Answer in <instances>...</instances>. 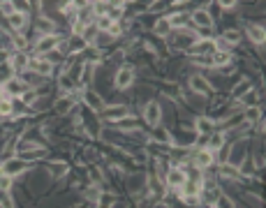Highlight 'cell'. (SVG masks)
<instances>
[{"mask_svg": "<svg viewBox=\"0 0 266 208\" xmlns=\"http://www.w3.org/2000/svg\"><path fill=\"white\" fill-rule=\"evenodd\" d=\"M132 111L127 104H111V107H104L102 109V118L109 120V123H121V120L130 118Z\"/></svg>", "mask_w": 266, "mask_h": 208, "instance_id": "obj_1", "label": "cell"}, {"mask_svg": "<svg viewBox=\"0 0 266 208\" xmlns=\"http://www.w3.org/2000/svg\"><path fill=\"white\" fill-rule=\"evenodd\" d=\"M185 181H188V171L183 167H174V169H169L165 174V185H169L171 190H181L185 185Z\"/></svg>", "mask_w": 266, "mask_h": 208, "instance_id": "obj_2", "label": "cell"}, {"mask_svg": "<svg viewBox=\"0 0 266 208\" xmlns=\"http://www.w3.org/2000/svg\"><path fill=\"white\" fill-rule=\"evenodd\" d=\"M197 32H185V30H176L174 35H171V42L169 44L174 46V49H190L192 44L197 42Z\"/></svg>", "mask_w": 266, "mask_h": 208, "instance_id": "obj_3", "label": "cell"}, {"mask_svg": "<svg viewBox=\"0 0 266 208\" xmlns=\"http://www.w3.org/2000/svg\"><path fill=\"white\" fill-rule=\"evenodd\" d=\"M58 42H60L58 35H44V37H39L37 42H35V51L42 53V56H46V53H51V51L58 49Z\"/></svg>", "mask_w": 266, "mask_h": 208, "instance_id": "obj_4", "label": "cell"}, {"mask_svg": "<svg viewBox=\"0 0 266 208\" xmlns=\"http://www.w3.org/2000/svg\"><path fill=\"white\" fill-rule=\"evenodd\" d=\"M160 118H162V107H160L155 100H151L148 104L144 107V120L148 123L151 127H155L160 123Z\"/></svg>", "mask_w": 266, "mask_h": 208, "instance_id": "obj_5", "label": "cell"}, {"mask_svg": "<svg viewBox=\"0 0 266 208\" xmlns=\"http://www.w3.org/2000/svg\"><path fill=\"white\" fill-rule=\"evenodd\" d=\"M74 93L72 95H63V97H58L56 102H53V109H56L58 116H67V114H74Z\"/></svg>", "mask_w": 266, "mask_h": 208, "instance_id": "obj_6", "label": "cell"}, {"mask_svg": "<svg viewBox=\"0 0 266 208\" xmlns=\"http://www.w3.org/2000/svg\"><path fill=\"white\" fill-rule=\"evenodd\" d=\"M28 69H30V72H35V74H39L42 79H46V76L53 74V63H51V60H46V58H35V60H30Z\"/></svg>", "mask_w": 266, "mask_h": 208, "instance_id": "obj_7", "label": "cell"}, {"mask_svg": "<svg viewBox=\"0 0 266 208\" xmlns=\"http://www.w3.org/2000/svg\"><path fill=\"white\" fill-rule=\"evenodd\" d=\"M190 19L199 30H211V28H213V16H211V12H206V9H195V12L190 14Z\"/></svg>", "mask_w": 266, "mask_h": 208, "instance_id": "obj_8", "label": "cell"}, {"mask_svg": "<svg viewBox=\"0 0 266 208\" xmlns=\"http://www.w3.org/2000/svg\"><path fill=\"white\" fill-rule=\"evenodd\" d=\"M114 83H116V88H121V90L130 88V86L134 83V69L130 67V65L121 67L118 69V74H116V79H114Z\"/></svg>", "mask_w": 266, "mask_h": 208, "instance_id": "obj_9", "label": "cell"}, {"mask_svg": "<svg viewBox=\"0 0 266 208\" xmlns=\"http://www.w3.org/2000/svg\"><path fill=\"white\" fill-rule=\"evenodd\" d=\"M246 151H248L246 141H239V144H234V146H232V153L227 155V162H225V164H232V167H241L243 160H246Z\"/></svg>", "mask_w": 266, "mask_h": 208, "instance_id": "obj_10", "label": "cell"}, {"mask_svg": "<svg viewBox=\"0 0 266 208\" xmlns=\"http://www.w3.org/2000/svg\"><path fill=\"white\" fill-rule=\"evenodd\" d=\"M23 169H28V162H25V160H21V158H12V160H7V162L2 164V169H0V171L12 178V176H19Z\"/></svg>", "mask_w": 266, "mask_h": 208, "instance_id": "obj_11", "label": "cell"}, {"mask_svg": "<svg viewBox=\"0 0 266 208\" xmlns=\"http://www.w3.org/2000/svg\"><path fill=\"white\" fill-rule=\"evenodd\" d=\"M195 132L199 134V137H211V134L216 132V120L206 118V116H199V118L195 120Z\"/></svg>", "mask_w": 266, "mask_h": 208, "instance_id": "obj_12", "label": "cell"}, {"mask_svg": "<svg viewBox=\"0 0 266 208\" xmlns=\"http://www.w3.org/2000/svg\"><path fill=\"white\" fill-rule=\"evenodd\" d=\"M9 65H12L14 72H21V74H23L25 69H28V65H30V58L25 56V51H14L12 56H9Z\"/></svg>", "mask_w": 266, "mask_h": 208, "instance_id": "obj_13", "label": "cell"}, {"mask_svg": "<svg viewBox=\"0 0 266 208\" xmlns=\"http://www.w3.org/2000/svg\"><path fill=\"white\" fill-rule=\"evenodd\" d=\"M83 102H86L88 109L95 111V114H102V109H104V102L100 100V95H97L95 90H86V93H83Z\"/></svg>", "mask_w": 266, "mask_h": 208, "instance_id": "obj_14", "label": "cell"}, {"mask_svg": "<svg viewBox=\"0 0 266 208\" xmlns=\"http://www.w3.org/2000/svg\"><path fill=\"white\" fill-rule=\"evenodd\" d=\"M195 167L197 169H209L211 164H213V153L209 151V148H202V151L195 153Z\"/></svg>", "mask_w": 266, "mask_h": 208, "instance_id": "obj_15", "label": "cell"}, {"mask_svg": "<svg viewBox=\"0 0 266 208\" xmlns=\"http://www.w3.org/2000/svg\"><path fill=\"white\" fill-rule=\"evenodd\" d=\"M2 88H5V95H7V97H21V95L28 90V86H25L23 81H19V79H12V81L5 83Z\"/></svg>", "mask_w": 266, "mask_h": 208, "instance_id": "obj_16", "label": "cell"}, {"mask_svg": "<svg viewBox=\"0 0 266 208\" xmlns=\"http://www.w3.org/2000/svg\"><path fill=\"white\" fill-rule=\"evenodd\" d=\"M190 88L195 90L197 95H206V93H211V83L204 79V76H199V74H195L190 79Z\"/></svg>", "mask_w": 266, "mask_h": 208, "instance_id": "obj_17", "label": "cell"}, {"mask_svg": "<svg viewBox=\"0 0 266 208\" xmlns=\"http://www.w3.org/2000/svg\"><path fill=\"white\" fill-rule=\"evenodd\" d=\"M25 14H21V12H12L9 16H7V23H9V28H12L14 32H21L25 28Z\"/></svg>", "mask_w": 266, "mask_h": 208, "instance_id": "obj_18", "label": "cell"}, {"mask_svg": "<svg viewBox=\"0 0 266 208\" xmlns=\"http://www.w3.org/2000/svg\"><path fill=\"white\" fill-rule=\"evenodd\" d=\"M167 21H169L171 28H178V30H183L185 23L190 21V14H188V12H176V14H171V16H167Z\"/></svg>", "mask_w": 266, "mask_h": 208, "instance_id": "obj_19", "label": "cell"}, {"mask_svg": "<svg viewBox=\"0 0 266 208\" xmlns=\"http://www.w3.org/2000/svg\"><path fill=\"white\" fill-rule=\"evenodd\" d=\"M248 35H250V39H253L255 44H264V42H266V32H264L262 25L250 23V25H248Z\"/></svg>", "mask_w": 266, "mask_h": 208, "instance_id": "obj_20", "label": "cell"}, {"mask_svg": "<svg viewBox=\"0 0 266 208\" xmlns=\"http://www.w3.org/2000/svg\"><path fill=\"white\" fill-rule=\"evenodd\" d=\"M211 63H213V67H225V65L232 63V53L229 51H216L213 56H211Z\"/></svg>", "mask_w": 266, "mask_h": 208, "instance_id": "obj_21", "label": "cell"}, {"mask_svg": "<svg viewBox=\"0 0 266 208\" xmlns=\"http://www.w3.org/2000/svg\"><path fill=\"white\" fill-rule=\"evenodd\" d=\"M79 35H81V39H83V42H86V44H90L93 39H97V35H100V30H97V25H95V23H88V25H83V28H81V32H79Z\"/></svg>", "mask_w": 266, "mask_h": 208, "instance_id": "obj_22", "label": "cell"}, {"mask_svg": "<svg viewBox=\"0 0 266 208\" xmlns=\"http://www.w3.org/2000/svg\"><path fill=\"white\" fill-rule=\"evenodd\" d=\"M197 137H199L197 132H181L176 139H174V144H176L178 148H183V146H192V144H197Z\"/></svg>", "mask_w": 266, "mask_h": 208, "instance_id": "obj_23", "label": "cell"}, {"mask_svg": "<svg viewBox=\"0 0 266 208\" xmlns=\"http://www.w3.org/2000/svg\"><path fill=\"white\" fill-rule=\"evenodd\" d=\"M250 90H253V83H250V81H241V83H236L234 88H232V97H234V100H243Z\"/></svg>", "mask_w": 266, "mask_h": 208, "instance_id": "obj_24", "label": "cell"}, {"mask_svg": "<svg viewBox=\"0 0 266 208\" xmlns=\"http://www.w3.org/2000/svg\"><path fill=\"white\" fill-rule=\"evenodd\" d=\"M67 42H70V44H67V49H70L72 53H81V51L88 49V44H86V42L81 39V35H76V32L72 35L70 39H67Z\"/></svg>", "mask_w": 266, "mask_h": 208, "instance_id": "obj_25", "label": "cell"}, {"mask_svg": "<svg viewBox=\"0 0 266 208\" xmlns=\"http://www.w3.org/2000/svg\"><path fill=\"white\" fill-rule=\"evenodd\" d=\"M222 146H225V134H216V132L211 134L206 148H209L211 153H216V151H222Z\"/></svg>", "mask_w": 266, "mask_h": 208, "instance_id": "obj_26", "label": "cell"}, {"mask_svg": "<svg viewBox=\"0 0 266 208\" xmlns=\"http://www.w3.org/2000/svg\"><path fill=\"white\" fill-rule=\"evenodd\" d=\"M153 32L158 35V37H167L171 32V25H169V21H167V16L165 19H158V23L153 25Z\"/></svg>", "mask_w": 266, "mask_h": 208, "instance_id": "obj_27", "label": "cell"}, {"mask_svg": "<svg viewBox=\"0 0 266 208\" xmlns=\"http://www.w3.org/2000/svg\"><path fill=\"white\" fill-rule=\"evenodd\" d=\"M14 79V69L9 63H2L0 65V86H5V83H9Z\"/></svg>", "mask_w": 266, "mask_h": 208, "instance_id": "obj_28", "label": "cell"}, {"mask_svg": "<svg viewBox=\"0 0 266 208\" xmlns=\"http://www.w3.org/2000/svg\"><path fill=\"white\" fill-rule=\"evenodd\" d=\"M220 176L222 178H232V181H239V178H241V171L236 169V167H232V164H222Z\"/></svg>", "mask_w": 266, "mask_h": 208, "instance_id": "obj_29", "label": "cell"}, {"mask_svg": "<svg viewBox=\"0 0 266 208\" xmlns=\"http://www.w3.org/2000/svg\"><path fill=\"white\" fill-rule=\"evenodd\" d=\"M220 37L225 39L227 44H241V32L239 30H225Z\"/></svg>", "mask_w": 266, "mask_h": 208, "instance_id": "obj_30", "label": "cell"}, {"mask_svg": "<svg viewBox=\"0 0 266 208\" xmlns=\"http://www.w3.org/2000/svg\"><path fill=\"white\" fill-rule=\"evenodd\" d=\"M246 120H248V123H260V120H262V109L260 107H248L246 109Z\"/></svg>", "mask_w": 266, "mask_h": 208, "instance_id": "obj_31", "label": "cell"}, {"mask_svg": "<svg viewBox=\"0 0 266 208\" xmlns=\"http://www.w3.org/2000/svg\"><path fill=\"white\" fill-rule=\"evenodd\" d=\"M65 174H67V164L65 162H53L51 164V176H56V178H63Z\"/></svg>", "mask_w": 266, "mask_h": 208, "instance_id": "obj_32", "label": "cell"}, {"mask_svg": "<svg viewBox=\"0 0 266 208\" xmlns=\"http://www.w3.org/2000/svg\"><path fill=\"white\" fill-rule=\"evenodd\" d=\"M213 206H216V208H236V206H234V202H232L229 197H225V195H220V197H218Z\"/></svg>", "mask_w": 266, "mask_h": 208, "instance_id": "obj_33", "label": "cell"}, {"mask_svg": "<svg viewBox=\"0 0 266 208\" xmlns=\"http://www.w3.org/2000/svg\"><path fill=\"white\" fill-rule=\"evenodd\" d=\"M12 46L16 51H23L25 46H28V39H25L23 35H14V37H12Z\"/></svg>", "mask_w": 266, "mask_h": 208, "instance_id": "obj_34", "label": "cell"}, {"mask_svg": "<svg viewBox=\"0 0 266 208\" xmlns=\"http://www.w3.org/2000/svg\"><path fill=\"white\" fill-rule=\"evenodd\" d=\"M144 183H146L144 176H132V178H130V188H132V192H137V190H144Z\"/></svg>", "mask_w": 266, "mask_h": 208, "instance_id": "obj_35", "label": "cell"}, {"mask_svg": "<svg viewBox=\"0 0 266 208\" xmlns=\"http://www.w3.org/2000/svg\"><path fill=\"white\" fill-rule=\"evenodd\" d=\"M153 141H155V144H171V137L165 132V130H160V132L153 134Z\"/></svg>", "mask_w": 266, "mask_h": 208, "instance_id": "obj_36", "label": "cell"}, {"mask_svg": "<svg viewBox=\"0 0 266 208\" xmlns=\"http://www.w3.org/2000/svg\"><path fill=\"white\" fill-rule=\"evenodd\" d=\"M12 111H14V107H12V102H9V97L0 102V116H12Z\"/></svg>", "mask_w": 266, "mask_h": 208, "instance_id": "obj_37", "label": "cell"}, {"mask_svg": "<svg viewBox=\"0 0 266 208\" xmlns=\"http://www.w3.org/2000/svg\"><path fill=\"white\" fill-rule=\"evenodd\" d=\"M9 188H12V178L7 176V174H2V171H0V190L9 192Z\"/></svg>", "mask_w": 266, "mask_h": 208, "instance_id": "obj_38", "label": "cell"}, {"mask_svg": "<svg viewBox=\"0 0 266 208\" xmlns=\"http://www.w3.org/2000/svg\"><path fill=\"white\" fill-rule=\"evenodd\" d=\"M118 125H121V130H134V127H137V123H134V118H132V116H130V118L121 120Z\"/></svg>", "mask_w": 266, "mask_h": 208, "instance_id": "obj_39", "label": "cell"}, {"mask_svg": "<svg viewBox=\"0 0 266 208\" xmlns=\"http://www.w3.org/2000/svg\"><path fill=\"white\" fill-rule=\"evenodd\" d=\"M9 56H12V53H9L7 49H0V65H2V63H9Z\"/></svg>", "mask_w": 266, "mask_h": 208, "instance_id": "obj_40", "label": "cell"}, {"mask_svg": "<svg viewBox=\"0 0 266 208\" xmlns=\"http://www.w3.org/2000/svg\"><path fill=\"white\" fill-rule=\"evenodd\" d=\"M234 5H236L234 0H225V2H220V7H222V9H232Z\"/></svg>", "mask_w": 266, "mask_h": 208, "instance_id": "obj_41", "label": "cell"}, {"mask_svg": "<svg viewBox=\"0 0 266 208\" xmlns=\"http://www.w3.org/2000/svg\"><path fill=\"white\" fill-rule=\"evenodd\" d=\"M2 100H7V95H5V88L0 86V102H2Z\"/></svg>", "mask_w": 266, "mask_h": 208, "instance_id": "obj_42", "label": "cell"}, {"mask_svg": "<svg viewBox=\"0 0 266 208\" xmlns=\"http://www.w3.org/2000/svg\"><path fill=\"white\" fill-rule=\"evenodd\" d=\"M155 208H167V206H162V204H160V206H155Z\"/></svg>", "mask_w": 266, "mask_h": 208, "instance_id": "obj_43", "label": "cell"}]
</instances>
